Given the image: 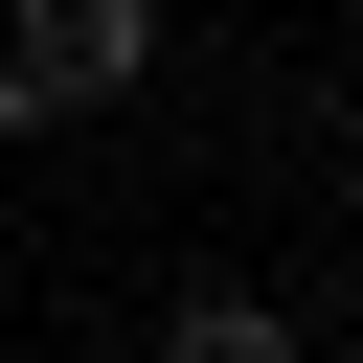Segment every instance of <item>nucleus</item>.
I'll list each match as a JSON object with an SVG mask.
<instances>
[{"mask_svg": "<svg viewBox=\"0 0 363 363\" xmlns=\"http://www.w3.org/2000/svg\"><path fill=\"white\" fill-rule=\"evenodd\" d=\"M159 68V0H0V136H45V113H113Z\"/></svg>", "mask_w": 363, "mask_h": 363, "instance_id": "obj_1", "label": "nucleus"}, {"mask_svg": "<svg viewBox=\"0 0 363 363\" xmlns=\"http://www.w3.org/2000/svg\"><path fill=\"white\" fill-rule=\"evenodd\" d=\"M159 363H318V318H295V295H227V272H204V295L159 318Z\"/></svg>", "mask_w": 363, "mask_h": 363, "instance_id": "obj_2", "label": "nucleus"}]
</instances>
